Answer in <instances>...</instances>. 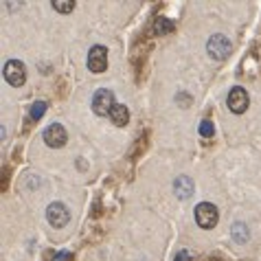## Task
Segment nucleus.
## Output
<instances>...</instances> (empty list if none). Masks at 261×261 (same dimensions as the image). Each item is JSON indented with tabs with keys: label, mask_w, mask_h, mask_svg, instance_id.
I'll return each instance as SVG.
<instances>
[{
	"label": "nucleus",
	"mask_w": 261,
	"mask_h": 261,
	"mask_svg": "<svg viewBox=\"0 0 261 261\" xmlns=\"http://www.w3.org/2000/svg\"><path fill=\"white\" fill-rule=\"evenodd\" d=\"M114 106H117L114 103V95L108 88H99L95 97H92V112L99 114V117H110Z\"/></svg>",
	"instance_id": "nucleus-1"
},
{
	"label": "nucleus",
	"mask_w": 261,
	"mask_h": 261,
	"mask_svg": "<svg viewBox=\"0 0 261 261\" xmlns=\"http://www.w3.org/2000/svg\"><path fill=\"white\" fill-rule=\"evenodd\" d=\"M217 208L211 204V202H200L198 206H195V222H198L200 228H213L217 224Z\"/></svg>",
	"instance_id": "nucleus-2"
},
{
	"label": "nucleus",
	"mask_w": 261,
	"mask_h": 261,
	"mask_svg": "<svg viewBox=\"0 0 261 261\" xmlns=\"http://www.w3.org/2000/svg\"><path fill=\"white\" fill-rule=\"evenodd\" d=\"M206 50L213 60H226L230 55V40L224 38L222 33H215V35H211V40H208Z\"/></svg>",
	"instance_id": "nucleus-3"
},
{
	"label": "nucleus",
	"mask_w": 261,
	"mask_h": 261,
	"mask_svg": "<svg viewBox=\"0 0 261 261\" xmlns=\"http://www.w3.org/2000/svg\"><path fill=\"white\" fill-rule=\"evenodd\" d=\"M46 220L50 222V226L64 228L70 222V213H68V208L64 206L62 202H53V204L46 208Z\"/></svg>",
	"instance_id": "nucleus-4"
},
{
	"label": "nucleus",
	"mask_w": 261,
	"mask_h": 261,
	"mask_svg": "<svg viewBox=\"0 0 261 261\" xmlns=\"http://www.w3.org/2000/svg\"><path fill=\"white\" fill-rule=\"evenodd\" d=\"M5 79H7V84H11V86H22L27 82V70H24V64L20 62V60H11V62H7V66H5Z\"/></svg>",
	"instance_id": "nucleus-5"
},
{
	"label": "nucleus",
	"mask_w": 261,
	"mask_h": 261,
	"mask_svg": "<svg viewBox=\"0 0 261 261\" xmlns=\"http://www.w3.org/2000/svg\"><path fill=\"white\" fill-rule=\"evenodd\" d=\"M66 129H64V125H60V123H53V125H48L44 129V143L48 145V147H55L60 149L66 145Z\"/></svg>",
	"instance_id": "nucleus-6"
},
{
	"label": "nucleus",
	"mask_w": 261,
	"mask_h": 261,
	"mask_svg": "<svg viewBox=\"0 0 261 261\" xmlns=\"http://www.w3.org/2000/svg\"><path fill=\"white\" fill-rule=\"evenodd\" d=\"M228 108H230V112H235V114H242L246 112V108H248V92H246L242 86H235L233 90L228 92Z\"/></svg>",
	"instance_id": "nucleus-7"
},
{
	"label": "nucleus",
	"mask_w": 261,
	"mask_h": 261,
	"mask_svg": "<svg viewBox=\"0 0 261 261\" xmlns=\"http://www.w3.org/2000/svg\"><path fill=\"white\" fill-rule=\"evenodd\" d=\"M88 68L92 72H103L108 68V48L106 46H92L88 53Z\"/></svg>",
	"instance_id": "nucleus-8"
},
{
	"label": "nucleus",
	"mask_w": 261,
	"mask_h": 261,
	"mask_svg": "<svg viewBox=\"0 0 261 261\" xmlns=\"http://www.w3.org/2000/svg\"><path fill=\"white\" fill-rule=\"evenodd\" d=\"M173 191H176L180 200H187V198H191V193H193V182L187 176H180L176 180V185H173Z\"/></svg>",
	"instance_id": "nucleus-9"
},
{
	"label": "nucleus",
	"mask_w": 261,
	"mask_h": 261,
	"mask_svg": "<svg viewBox=\"0 0 261 261\" xmlns=\"http://www.w3.org/2000/svg\"><path fill=\"white\" fill-rule=\"evenodd\" d=\"M110 121L114 123V125H127V121H129V112H127V108L123 106V103H117L112 108V112H110Z\"/></svg>",
	"instance_id": "nucleus-10"
},
{
	"label": "nucleus",
	"mask_w": 261,
	"mask_h": 261,
	"mask_svg": "<svg viewBox=\"0 0 261 261\" xmlns=\"http://www.w3.org/2000/svg\"><path fill=\"white\" fill-rule=\"evenodd\" d=\"M169 31H173L171 20H167V18H156L154 20V33L165 35V33H169Z\"/></svg>",
	"instance_id": "nucleus-11"
},
{
	"label": "nucleus",
	"mask_w": 261,
	"mask_h": 261,
	"mask_svg": "<svg viewBox=\"0 0 261 261\" xmlns=\"http://www.w3.org/2000/svg\"><path fill=\"white\" fill-rule=\"evenodd\" d=\"M46 112V101H35L31 108V119H40Z\"/></svg>",
	"instance_id": "nucleus-12"
},
{
	"label": "nucleus",
	"mask_w": 261,
	"mask_h": 261,
	"mask_svg": "<svg viewBox=\"0 0 261 261\" xmlns=\"http://www.w3.org/2000/svg\"><path fill=\"white\" fill-rule=\"evenodd\" d=\"M213 132H215V127H213V123L208 121V119H204V121L200 123V134L204 136V139H211Z\"/></svg>",
	"instance_id": "nucleus-13"
},
{
	"label": "nucleus",
	"mask_w": 261,
	"mask_h": 261,
	"mask_svg": "<svg viewBox=\"0 0 261 261\" xmlns=\"http://www.w3.org/2000/svg\"><path fill=\"white\" fill-rule=\"evenodd\" d=\"M53 7H55L57 11H62V13H68V11L75 9V3H72V0H66V3H62V0H55Z\"/></svg>",
	"instance_id": "nucleus-14"
},
{
	"label": "nucleus",
	"mask_w": 261,
	"mask_h": 261,
	"mask_svg": "<svg viewBox=\"0 0 261 261\" xmlns=\"http://www.w3.org/2000/svg\"><path fill=\"white\" fill-rule=\"evenodd\" d=\"M233 235H235L237 242H246V239H248V230H246L242 224H235V226H233Z\"/></svg>",
	"instance_id": "nucleus-15"
},
{
	"label": "nucleus",
	"mask_w": 261,
	"mask_h": 261,
	"mask_svg": "<svg viewBox=\"0 0 261 261\" xmlns=\"http://www.w3.org/2000/svg\"><path fill=\"white\" fill-rule=\"evenodd\" d=\"M70 257H72L70 252H66V250H64V252H57L53 261H70Z\"/></svg>",
	"instance_id": "nucleus-16"
},
{
	"label": "nucleus",
	"mask_w": 261,
	"mask_h": 261,
	"mask_svg": "<svg viewBox=\"0 0 261 261\" xmlns=\"http://www.w3.org/2000/svg\"><path fill=\"white\" fill-rule=\"evenodd\" d=\"M189 259H191V255L187 250H180L178 255H176V261H189Z\"/></svg>",
	"instance_id": "nucleus-17"
}]
</instances>
